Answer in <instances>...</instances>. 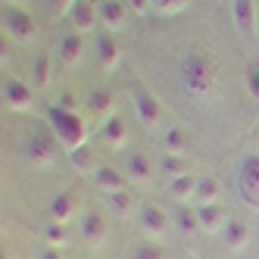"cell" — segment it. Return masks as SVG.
Instances as JSON below:
<instances>
[{
    "label": "cell",
    "instance_id": "obj_1",
    "mask_svg": "<svg viewBox=\"0 0 259 259\" xmlns=\"http://www.w3.org/2000/svg\"><path fill=\"white\" fill-rule=\"evenodd\" d=\"M181 84L194 100H206L215 84H219V66L212 57H203V53H191L188 60L181 63Z\"/></svg>",
    "mask_w": 259,
    "mask_h": 259
},
{
    "label": "cell",
    "instance_id": "obj_2",
    "mask_svg": "<svg viewBox=\"0 0 259 259\" xmlns=\"http://www.w3.org/2000/svg\"><path fill=\"white\" fill-rule=\"evenodd\" d=\"M47 122H50V132L57 135V141L66 147V150H78L88 141V132H84V122L78 113H72L66 106H50L47 109Z\"/></svg>",
    "mask_w": 259,
    "mask_h": 259
},
{
    "label": "cell",
    "instance_id": "obj_3",
    "mask_svg": "<svg viewBox=\"0 0 259 259\" xmlns=\"http://www.w3.org/2000/svg\"><path fill=\"white\" fill-rule=\"evenodd\" d=\"M57 135L53 132H34L25 144V156L31 165H41V169H47V165L57 162Z\"/></svg>",
    "mask_w": 259,
    "mask_h": 259
},
{
    "label": "cell",
    "instance_id": "obj_4",
    "mask_svg": "<svg viewBox=\"0 0 259 259\" xmlns=\"http://www.w3.org/2000/svg\"><path fill=\"white\" fill-rule=\"evenodd\" d=\"M132 103H135V113H138V119H141V125L147 128V132H153V128L159 125V100L147 91L141 81H135L132 84Z\"/></svg>",
    "mask_w": 259,
    "mask_h": 259
},
{
    "label": "cell",
    "instance_id": "obj_5",
    "mask_svg": "<svg viewBox=\"0 0 259 259\" xmlns=\"http://www.w3.org/2000/svg\"><path fill=\"white\" fill-rule=\"evenodd\" d=\"M237 191L244 197L247 206L259 209V153L247 156L240 162V172H237Z\"/></svg>",
    "mask_w": 259,
    "mask_h": 259
},
{
    "label": "cell",
    "instance_id": "obj_6",
    "mask_svg": "<svg viewBox=\"0 0 259 259\" xmlns=\"http://www.w3.org/2000/svg\"><path fill=\"white\" fill-rule=\"evenodd\" d=\"M4 31L16 41H34L38 22H34L22 7H4Z\"/></svg>",
    "mask_w": 259,
    "mask_h": 259
},
{
    "label": "cell",
    "instance_id": "obj_7",
    "mask_svg": "<svg viewBox=\"0 0 259 259\" xmlns=\"http://www.w3.org/2000/svg\"><path fill=\"white\" fill-rule=\"evenodd\" d=\"M34 94H31V88L19 78H7L4 81V103L7 109H13V113H25V109L31 106Z\"/></svg>",
    "mask_w": 259,
    "mask_h": 259
},
{
    "label": "cell",
    "instance_id": "obj_8",
    "mask_svg": "<svg viewBox=\"0 0 259 259\" xmlns=\"http://www.w3.org/2000/svg\"><path fill=\"white\" fill-rule=\"evenodd\" d=\"M141 228L150 237H162L169 231V215H165L159 206H153V203H144L141 206Z\"/></svg>",
    "mask_w": 259,
    "mask_h": 259
},
{
    "label": "cell",
    "instance_id": "obj_9",
    "mask_svg": "<svg viewBox=\"0 0 259 259\" xmlns=\"http://www.w3.org/2000/svg\"><path fill=\"white\" fill-rule=\"evenodd\" d=\"M231 13H234V25L240 34H256V0H231Z\"/></svg>",
    "mask_w": 259,
    "mask_h": 259
},
{
    "label": "cell",
    "instance_id": "obj_10",
    "mask_svg": "<svg viewBox=\"0 0 259 259\" xmlns=\"http://www.w3.org/2000/svg\"><path fill=\"white\" fill-rule=\"evenodd\" d=\"M81 237L91 247H100L106 240V219L100 209H88V215L81 219Z\"/></svg>",
    "mask_w": 259,
    "mask_h": 259
},
{
    "label": "cell",
    "instance_id": "obj_11",
    "mask_svg": "<svg viewBox=\"0 0 259 259\" xmlns=\"http://www.w3.org/2000/svg\"><path fill=\"white\" fill-rule=\"evenodd\" d=\"M197 222H200V231L215 234L219 228H225V212H222L219 203H197Z\"/></svg>",
    "mask_w": 259,
    "mask_h": 259
},
{
    "label": "cell",
    "instance_id": "obj_12",
    "mask_svg": "<svg viewBox=\"0 0 259 259\" xmlns=\"http://www.w3.org/2000/svg\"><path fill=\"white\" fill-rule=\"evenodd\" d=\"M72 25H75V31H91V28H94L97 25V19H100V7H94V4H91V0H78V4L75 7H72Z\"/></svg>",
    "mask_w": 259,
    "mask_h": 259
},
{
    "label": "cell",
    "instance_id": "obj_13",
    "mask_svg": "<svg viewBox=\"0 0 259 259\" xmlns=\"http://www.w3.org/2000/svg\"><path fill=\"white\" fill-rule=\"evenodd\" d=\"M75 206H78V188H72L66 194H60L57 200L50 203V215L53 222H60V225H66V222L75 215Z\"/></svg>",
    "mask_w": 259,
    "mask_h": 259
},
{
    "label": "cell",
    "instance_id": "obj_14",
    "mask_svg": "<svg viewBox=\"0 0 259 259\" xmlns=\"http://www.w3.org/2000/svg\"><path fill=\"white\" fill-rule=\"evenodd\" d=\"M94 181H97V188L103 194H116V191H128L125 188V175L119 169H113V165H97V172H94Z\"/></svg>",
    "mask_w": 259,
    "mask_h": 259
},
{
    "label": "cell",
    "instance_id": "obj_15",
    "mask_svg": "<svg viewBox=\"0 0 259 259\" xmlns=\"http://www.w3.org/2000/svg\"><path fill=\"white\" fill-rule=\"evenodd\" d=\"M100 22L106 31H119L125 25V4L119 0H103L100 4Z\"/></svg>",
    "mask_w": 259,
    "mask_h": 259
},
{
    "label": "cell",
    "instance_id": "obj_16",
    "mask_svg": "<svg viewBox=\"0 0 259 259\" xmlns=\"http://www.w3.org/2000/svg\"><path fill=\"white\" fill-rule=\"evenodd\" d=\"M81 53H84V41H81V34H78V31L66 34V38L60 41V60H63L66 66H78Z\"/></svg>",
    "mask_w": 259,
    "mask_h": 259
},
{
    "label": "cell",
    "instance_id": "obj_17",
    "mask_svg": "<svg viewBox=\"0 0 259 259\" xmlns=\"http://www.w3.org/2000/svg\"><path fill=\"white\" fill-rule=\"evenodd\" d=\"M97 57H100V66L109 72V69H116L119 66V44H116V38L113 34H100L97 38Z\"/></svg>",
    "mask_w": 259,
    "mask_h": 259
},
{
    "label": "cell",
    "instance_id": "obj_18",
    "mask_svg": "<svg viewBox=\"0 0 259 259\" xmlns=\"http://www.w3.org/2000/svg\"><path fill=\"white\" fill-rule=\"evenodd\" d=\"M88 109H91V113H94L97 119L106 122L109 116H116V113H113V109H116V100H113V94H109V91L100 88V91H94V94L88 97Z\"/></svg>",
    "mask_w": 259,
    "mask_h": 259
},
{
    "label": "cell",
    "instance_id": "obj_19",
    "mask_svg": "<svg viewBox=\"0 0 259 259\" xmlns=\"http://www.w3.org/2000/svg\"><path fill=\"white\" fill-rule=\"evenodd\" d=\"M197 181L200 178H194V175H181V178H172V184H169V194H172V200L178 203H188L191 197H197Z\"/></svg>",
    "mask_w": 259,
    "mask_h": 259
},
{
    "label": "cell",
    "instance_id": "obj_20",
    "mask_svg": "<svg viewBox=\"0 0 259 259\" xmlns=\"http://www.w3.org/2000/svg\"><path fill=\"white\" fill-rule=\"evenodd\" d=\"M100 141L109 144V147H122L125 144V122L119 116H109L103 125H100Z\"/></svg>",
    "mask_w": 259,
    "mask_h": 259
},
{
    "label": "cell",
    "instance_id": "obj_21",
    "mask_svg": "<svg viewBox=\"0 0 259 259\" xmlns=\"http://www.w3.org/2000/svg\"><path fill=\"white\" fill-rule=\"evenodd\" d=\"M250 244V231H247V225H244V222H228V225H225V247L228 250H244Z\"/></svg>",
    "mask_w": 259,
    "mask_h": 259
},
{
    "label": "cell",
    "instance_id": "obj_22",
    "mask_svg": "<svg viewBox=\"0 0 259 259\" xmlns=\"http://www.w3.org/2000/svg\"><path fill=\"white\" fill-rule=\"evenodd\" d=\"M128 178L141 181V184L153 178V165H150V159H147L144 153H132V156H128Z\"/></svg>",
    "mask_w": 259,
    "mask_h": 259
},
{
    "label": "cell",
    "instance_id": "obj_23",
    "mask_svg": "<svg viewBox=\"0 0 259 259\" xmlns=\"http://www.w3.org/2000/svg\"><path fill=\"white\" fill-rule=\"evenodd\" d=\"M69 162H72V169L75 172H97V165H94V153H91V147H78V150H69Z\"/></svg>",
    "mask_w": 259,
    "mask_h": 259
},
{
    "label": "cell",
    "instance_id": "obj_24",
    "mask_svg": "<svg viewBox=\"0 0 259 259\" xmlns=\"http://www.w3.org/2000/svg\"><path fill=\"white\" fill-rule=\"evenodd\" d=\"M175 225H178V231H181V234H197V231H200L197 209H188V206L181 203V206H178V212H175Z\"/></svg>",
    "mask_w": 259,
    "mask_h": 259
},
{
    "label": "cell",
    "instance_id": "obj_25",
    "mask_svg": "<svg viewBox=\"0 0 259 259\" xmlns=\"http://www.w3.org/2000/svg\"><path fill=\"white\" fill-rule=\"evenodd\" d=\"M162 147H165V153H178V156H184V150H188V138H184L181 128H169V132L162 135Z\"/></svg>",
    "mask_w": 259,
    "mask_h": 259
},
{
    "label": "cell",
    "instance_id": "obj_26",
    "mask_svg": "<svg viewBox=\"0 0 259 259\" xmlns=\"http://www.w3.org/2000/svg\"><path fill=\"white\" fill-rule=\"evenodd\" d=\"M50 75H53V60L47 57V53H41V57L34 60V84L47 88L50 84Z\"/></svg>",
    "mask_w": 259,
    "mask_h": 259
},
{
    "label": "cell",
    "instance_id": "obj_27",
    "mask_svg": "<svg viewBox=\"0 0 259 259\" xmlns=\"http://www.w3.org/2000/svg\"><path fill=\"white\" fill-rule=\"evenodd\" d=\"M197 200L200 203H219V181L215 178H200L197 181Z\"/></svg>",
    "mask_w": 259,
    "mask_h": 259
},
{
    "label": "cell",
    "instance_id": "obj_28",
    "mask_svg": "<svg viewBox=\"0 0 259 259\" xmlns=\"http://www.w3.org/2000/svg\"><path fill=\"white\" fill-rule=\"evenodd\" d=\"M162 169L169 172L172 178H181V175H188V162H184V156H178V153H165Z\"/></svg>",
    "mask_w": 259,
    "mask_h": 259
},
{
    "label": "cell",
    "instance_id": "obj_29",
    "mask_svg": "<svg viewBox=\"0 0 259 259\" xmlns=\"http://www.w3.org/2000/svg\"><path fill=\"white\" fill-rule=\"evenodd\" d=\"M109 206H113L119 215H128V209H132V194L128 191H116V194H106Z\"/></svg>",
    "mask_w": 259,
    "mask_h": 259
},
{
    "label": "cell",
    "instance_id": "obj_30",
    "mask_svg": "<svg viewBox=\"0 0 259 259\" xmlns=\"http://www.w3.org/2000/svg\"><path fill=\"white\" fill-rule=\"evenodd\" d=\"M191 0H150V7L156 13H165V16H172V13H181L184 7H188Z\"/></svg>",
    "mask_w": 259,
    "mask_h": 259
},
{
    "label": "cell",
    "instance_id": "obj_31",
    "mask_svg": "<svg viewBox=\"0 0 259 259\" xmlns=\"http://www.w3.org/2000/svg\"><path fill=\"white\" fill-rule=\"evenodd\" d=\"M44 237H47V244L50 247H63L66 244V225H60V222H53V225H47V231H44Z\"/></svg>",
    "mask_w": 259,
    "mask_h": 259
},
{
    "label": "cell",
    "instance_id": "obj_32",
    "mask_svg": "<svg viewBox=\"0 0 259 259\" xmlns=\"http://www.w3.org/2000/svg\"><path fill=\"white\" fill-rule=\"evenodd\" d=\"M247 91L253 100H259V60H253L247 66Z\"/></svg>",
    "mask_w": 259,
    "mask_h": 259
},
{
    "label": "cell",
    "instance_id": "obj_33",
    "mask_svg": "<svg viewBox=\"0 0 259 259\" xmlns=\"http://www.w3.org/2000/svg\"><path fill=\"white\" fill-rule=\"evenodd\" d=\"M135 259H162V250L153 247V244H147V247H141V250L135 253Z\"/></svg>",
    "mask_w": 259,
    "mask_h": 259
},
{
    "label": "cell",
    "instance_id": "obj_34",
    "mask_svg": "<svg viewBox=\"0 0 259 259\" xmlns=\"http://www.w3.org/2000/svg\"><path fill=\"white\" fill-rule=\"evenodd\" d=\"M78 0H50V7L53 13H72V7H75Z\"/></svg>",
    "mask_w": 259,
    "mask_h": 259
},
{
    "label": "cell",
    "instance_id": "obj_35",
    "mask_svg": "<svg viewBox=\"0 0 259 259\" xmlns=\"http://www.w3.org/2000/svg\"><path fill=\"white\" fill-rule=\"evenodd\" d=\"M125 4L132 7V10H135L138 16H141V13H147V10H150V0H125Z\"/></svg>",
    "mask_w": 259,
    "mask_h": 259
},
{
    "label": "cell",
    "instance_id": "obj_36",
    "mask_svg": "<svg viewBox=\"0 0 259 259\" xmlns=\"http://www.w3.org/2000/svg\"><path fill=\"white\" fill-rule=\"evenodd\" d=\"M41 259H63V253L57 250V247H50V250H44V256Z\"/></svg>",
    "mask_w": 259,
    "mask_h": 259
},
{
    "label": "cell",
    "instance_id": "obj_37",
    "mask_svg": "<svg viewBox=\"0 0 259 259\" xmlns=\"http://www.w3.org/2000/svg\"><path fill=\"white\" fill-rule=\"evenodd\" d=\"M22 0H4V7H19Z\"/></svg>",
    "mask_w": 259,
    "mask_h": 259
}]
</instances>
